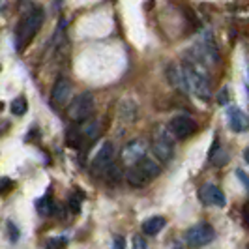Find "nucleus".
<instances>
[{
  "instance_id": "f257e3e1",
  "label": "nucleus",
  "mask_w": 249,
  "mask_h": 249,
  "mask_svg": "<svg viewBox=\"0 0 249 249\" xmlns=\"http://www.w3.org/2000/svg\"><path fill=\"white\" fill-rule=\"evenodd\" d=\"M182 71L186 77L189 92L199 96L200 100H208L212 96V81H210L208 70L197 58V54H191V58H187L186 62L182 64Z\"/></svg>"
},
{
  "instance_id": "f03ea898",
  "label": "nucleus",
  "mask_w": 249,
  "mask_h": 249,
  "mask_svg": "<svg viewBox=\"0 0 249 249\" xmlns=\"http://www.w3.org/2000/svg\"><path fill=\"white\" fill-rule=\"evenodd\" d=\"M43 25V12L39 8H34L32 12H28L25 15V19L19 23L17 30H15V43L17 49L21 51L25 45H28L32 41V37L37 34V30Z\"/></svg>"
},
{
  "instance_id": "7ed1b4c3",
  "label": "nucleus",
  "mask_w": 249,
  "mask_h": 249,
  "mask_svg": "<svg viewBox=\"0 0 249 249\" xmlns=\"http://www.w3.org/2000/svg\"><path fill=\"white\" fill-rule=\"evenodd\" d=\"M161 173V165L152 160V158H142L139 163H135L129 171H127V182L135 187L146 186L152 178Z\"/></svg>"
},
{
  "instance_id": "20e7f679",
  "label": "nucleus",
  "mask_w": 249,
  "mask_h": 249,
  "mask_svg": "<svg viewBox=\"0 0 249 249\" xmlns=\"http://www.w3.org/2000/svg\"><path fill=\"white\" fill-rule=\"evenodd\" d=\"M173 142H175V139L171 135L169 127L158 125V129L154 133V142H152V152L158 158V163H165L173 158Z\"/></svg>"
},
{
  "instance_id": "39448f33",
  "label": "nucleus",
  "mask_w": 249,
  "mask_h": 249,
  "mask_svg": "<svg viewBox=\"0 0 249 249\" xmlns=\"http://www.w3.org/2000/svg\"><path fill=\"white\" fill-rule=\"evenodd\" d=\"M92 112H94V98L90 92H83V94L75 96L70 103V109H68L70 118L75 122H87V120H90Z\"/></svg>"
},
{
  "instance_id": "423d86ee",
  "label": "nucleus",
  "mask_w": 249,
  "mask_h": 249,
  "mask_svg": "<svg viewBox=\"0 0 249 249\" xmlns=\"http://www.w3.org/2000/svg\"><path fill=\"white\" fill-rule=\"evenodd\" d=\"M213 238H215V231L212 229V225L208 223H197L186 231V242L191 248L208 246Z\"/></svg>"
},
{
  "instance_id": "0eeeda50",
  "label": "nucleus",
  "mask_w": 249,
  "mask_h": 249,
  "mask_svg": "<svg viewBox=\"0 0 249 249\" xmlns=\"http://www.w3.org/2000/svg\"><path fill=\"white\" fill-rule=\"evenodd\" d=\"M169 131H171L173 139L184 141V139L191 137L197 131V122L187 114H176L169 124Z\"/></svg>"
},
{
  "instance_id": "6e6552de",
  "label": "nucleus",
  "mask_w": 249,
  "mask_h": 249,
  "mask_svg": "<svg viewBox=\"0 0 249 249\" xmlns=\"http://www.w3.org/2000/svg\"><path fill=\"white\" fill-rule=\"evenodd\" d=\"M142 158H146V142L142 139H135V141L127 142L122 150V161L129 167H133Z\"/></svg>"
},
{
  "instance_id": "1a4fd4ad",
  "label": "nucleus",
  "mask_w": 249,
  "mask_h": 249,
  "mask_svg": "<svg viewBox=\"0 0 249 249\" xmlns=\"http://www.w3.org/2000/svg\"><path fill=\"white\" fill-rule=\"evenodd\" d=\"M199 195H200V200H202L204 204L217 206V208H223L225 204H227L223 191L217 186H213V184H204V186L200 187Z\"/></svg>"
},
{
  "instance_id": "9d476101",
  "label": "nucleus",
  "mask_w": 249,
  "mask_h": 249,
  "mask_svg": "<svg viewBox=\"0 0 249 249\" xmlns=\"http://www.w3.org/2000/svg\"><path fill=\"white\" fill-rule=\"evenodd\" d=\"M112 158H114V144H112L111 141H107V142L101 144V148L98 150V154L94 156L92 165H94L96 169H109L112 163Z\"/></svg>"
},
{
  "instance_id": "9b49d317",
  "label": "nucleus",
  "mask_w": 249,
  "mask_h": 249,
  "mask_svg": "<svg viewBox=\"0 0 249 249\" xmlns=\"http://www.w3.org/2000/svg\"><path fill=\"white\" fill-rule=\"evenodd\" d=\"M70 96H71V83L68 79H58L54 83V88H53V96H51V101L54 105H66L70 101Z\"/></svg>"
},
{
  "instance_id": "f8f14e48",
  "label": "nucleus",
  "mask_w": 249,
  "mask_h": 249,
  "mask_svg": "<svg viewBox=\"0 0 249 249\" xmlns=\"http://www.w3.org/2000/svg\"><path fill=\"white\" fill-rule=\"evenodd\" d=\"M167 79H169V83H171V87L173 88L180 90L182 94H189L186 77H184V71H182V66H178V64H171V66L167 68Z\"/></svg>"
},
{
  "instance_id": "ddd939ff",
  "label": "nucleus",
  "mask_w": 249,
  "mask_h": 249,
  "mask_svg": "<svg viewBox=\"0 0 249 249\" xmlns=\"http://www.w3.org/2000/svg\"><path fill=\"white\" fill-rule=\"evenodd\" d=\"M227 118H229V125H231L232 131H236V133L246 131V127H248V116H246V112L242 111V109H238V107H229Z\"/></svg>"
},
{
  "instance_id": "4468645a",
  "label": "nucleus",
  "mask_w": 249,
  "mask_h": 249,
  "mask_svg": "<svg viewBox=\"0 0 249 249\" xmlns=\"http://www.w3.org/2000/svg\"><path fill=\"white\" fill-rule=\"evenodd\" d=\"M165 223H167V221H165V217H161V215L148 217V219L142 223V232H144L146 236H156L163 227H165Z\"/></svg>"
},
{
  "instance_id": "2eb2a0df",
  "label": "nucleus",
  "mask_w": 249,
  "mask_h": 249,
  "mask_svg": "<svg viewBox=\"0 0 249 249\" xmlns=\"http://www.w3.org/2000/svg\"><path fill=\"white\" fill-rule=\"evenodd\" d=\"M26 109H28V103H26L25 98H15V100L12 101V105H10V111H12V114H15V116H23L26 112Z\"/></svg>"
},
{
  "instance_id": "dca6fc26",
  "label": "nucleus",
  "mask_w": 249,
  "mask_h": 249,
  "mask_svg": "<svg viewBox=\"0 0 249 249\" xmlns=\"http://www.w3.org/2000/svg\"><path fill=\"white\" fill-rule=\"evenodd\" d=\"M36 206H37V212L41 213V215H49L51 210H53V202H51V197H43V199H39L36 202Z\"/></svg>"
},
{
  "instance_id": "f3484780",
  "label": "nucleus",
  "mask_w": 249,
  "mask_h": 249,
  "mask_svg": "<svg viewBox=\"0 0 249 249\" xmlns=\"http://www.w3.org/2000/svg\"><path fill=\"white\" fill-rule=\"evenodd\" d=\"M66 244H68V240L66 238H51L49 242H47V249H64L66 248Z\"/></svg>"
},
{
  "instance_id": "a211bd4d",
  "label": "nucleus",
  "mask_w": 249,
  "mask_h": 249,
  "mask_svg": "<svg viewBox=\"0 0 249 249\" xmlns=\"http://www.w3.org/2000/svg\"><path fill=\"white\" fill-rule=\"evenodd\" d=\"M8 232H10V238H12V242H17V240H19V236H21V232H19L17 225L13 223V221H8Z\"/></svg>"
},
{
  "instance_id": "6ab92c4d",
  "label": "nucleus",
  "mask_w": 249,
  "mask_h": 249,
  "mask_svg": "<svg viewBox=\"0 0 249 249\" xmlns=\"http://www.w3.org/2000/svg\"><path fill=\"white\" fill-rule=\"evenodd\" d=\"M133 249H148V246H146V240L141 236V234L133 238Z\"/></svg>"
},
{
  "instance_id": "aec40b11",
  "label": "nucleus",
  "mask_w": 249,
  "mask_h": 249,
  "mask_svg": "<svg viewBox=\"0 0 249 249\" xmlns=\"http://www.w3.org/2000/svg\"><path fill=\"white\" fill-rule=\"evenodd\" d=\"M10 187H12V180L10 178H0V193L8 191Z\"/></svg>"
},
{
  "instance_id": "412c9836",
  "label": "nucleus",
  "mask_w": 249,
  "mask_h": 249,
  "mask_svg": "<svg viewBox=\"0 0 249 249\" xmlns=\"http://www.w3.org/2000/svg\"><path fill=\"white\" fill-rule=\"evenodd\" d=\"M112 249H125V240L122 236H116L112 242Z\"/></svg>"
},
{
  "instance_id": "4be33fe9",
  "label": "nucleus",
  "mask_w": 249,
  "mask_h": 249,
  "mask_svg": "<svg viewBox=\"0 0 249 249\" xmlns=\"http://www.w3.org/2000/svg\"><path fill=\"white\" fill-rule=\"evenodd\" d=\"M217 100H219L221 105H227V101H229V88H223V90H221V94H219Z\"/></svg>"
},
{
  "instance_id": "5701e85b",
  "label": "nucleus",
  "mask_w": 249,
  "mask_h": 249,
  "mask_svg": "<svg viewBox=\"0 0 249 249\" xmlns=\"http://www.w3.org/2000/svg\"><path fill=\"white\" fill-rule=\"evenodd\" d=\"M236 176L240 178V182H242L244 186H248V175H246L242 169H238V171H236Z\"/></svg>"
}]
</instances>
